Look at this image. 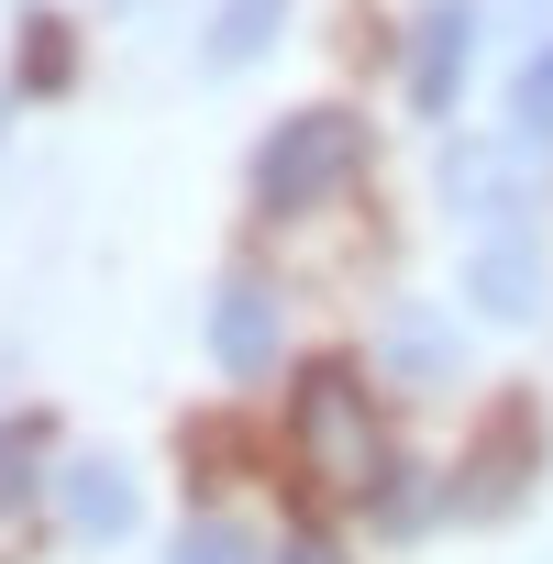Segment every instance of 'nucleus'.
Masks as SVG:
<instances>
[{
	"label": "nucleus",
	"mask_w": 553,
	"mask_h": 564,
	"mask_svg": "<svg viewBox=\"0 0 553 564\" xmlns=\"http://www.w3.org/2000/svg\"><path fill=\"white\" fill-rule=\"evenodd\" d=\"M289 454H300L311 498H333V509H355V498L388 487V432H377V399H366L355 366H300V388H289Z\"/></svg>",
	"instance_id": "1"
},
{
	"label": "nucleus",
	"mask_w": 553,
	"mask_h": 564,
	"mask_svg": "<svg viewBox=\"0 0 553 564\" xmlns=\"http://www.w3.org/2000/svg\"><path fill=\"white\" fill-rule=\"evenodd\" d=\"M355 166H366V122L322 100V111H289V122L254 144V199L265 210H322Z\"/></svg>",
	"instance_id": "2"
},
{
	"label": "nucleus",
	"mask_w": 553,
	"mask_h": 564,
	"mask_svg": "<svg viewBox=\"0 0 553 564\" xmlns=\"http://www.w3.org/2000/svg\"><path fill=\"white\" fill-rule=\"evenodd\" d=\"M531 465H542V421L509 399V410H498V432H487V454L454 476V509H465V520H509V509H520V487H531Z\"/></svg>",
	"instance_id": "3"
},
{
	"label": "nucleus",
	"mask_w": 553,
	"mask_h": 564,
	"mask_svg": "<svg viewBox=\"0 0 553 564\" xmlns=\"http://www.w3.org/2000/svg\"><path fill=\"white\" fill-rule=\"evenodd\" d=\"M465 300H476L487 322H531V311H542V243H531L520 221H498V232L465 254Z\"/></svg>",
	"instance_id": "4"
},
{
	"label": "nucleus",
	"mask_w": 553,
	"mask_h": 564,
	"mask_svg": "<svg viewBox=\"0 0 553 564\" xmlns=\"http://www.w3.org/2000/svg\"><path fill=\"white\" fill-rule=\"evenodd\" d=\"M465 45H476V0H432V12L410 23V100L443 111L465 89Z\"/></svg>",
	"instance_id": "5"
},
{
	"label": "nucleus",
	"mask_w": 553,
	"mask_h": 564,
	"mask_svg": "<svg viewBox=\"0 0 553 564\" xmlns=\"http://www.w3.org/2000/svg\"><path fill=\"white\" fill-rule=\"evenodd\" d=\"M210 355H221V377H265L276 366V300L254 289V276H232V289L210 300Z\"/></svg>",
	"instance_id": "6"
},
{
	"label": "nucleus",
	"mask_w": 553,
	"mask_h": 564,
	"mask_svg": "<svg viewBox=\"0 0 553 564\" xmlns=\"http://www.w3.org/2000/svg\"><path fill=\"white\" fill-rule=\"evenodd\" d=\"M56 509H67V531H78V542H122V531H133V476L89 454V465H67Z\"/></svg>",
	"instance_id": "7"
},
{
	"label": "nucleus",
	"mask_w": 553,
	"mask_h": 564,
	"mask_svg": "<svg viewBox=\"0 0 553 564\" xmlns=\"http://www.w3.org/2000/svg\"><path fill=\"white\" fill-rule=\"evenodd\" d=\"M276 23H289V0H221V12H210V34H199V67H210V78L254 67V56L276 45Z\"/></svg>",
	"instance_id": "8"
},
{
	"label": "nucleus",
	"mask_w": 553,
	"mask_h": 564,
	"mask_svg": "<svg viewBox=\"0 0 553 564\" xmlns=\"http://www.w3.org/2000/svg\"><path fill=\"white\" fill-rule=\"evenodd\" d=\"M443 199H465V210H509V199H520L509 144H454V155H443Z\"/></svg>",
	"instance_id": "9"
},
{
	"label": "nucleus",
	"mask_w": 553,
	"mask_h": 564,
	"mask_svg": "<svg viewBox=\"0 0 553 564\" xmlns=\"http://www.w3.org/2000/svg\"><path fill=\"white\" fill-rule=\"evenodd\" d=\"M388 366H399V377H443V366H454L443 322H432V311H399V322H388Z\"/></svg>",
	"instance_id": "10"
},
{
	"label": "nucleus",
	"mask_w": 553,
	"mask_h": 564,
	"mask_svg": "<svg viewBox=\"0 0 553 564\" xmlns=\"http://www.w3.org/2000/svg\"><path fill=\"white\" fill-rule=\"evenodd\" d=\"M34 465H45V421H0V520L34 498Z\"/></svg>",
	"instance_id": "11"
},
{
	"label": "nucleus",
	"mask_w": 553,
	"mask_h": 564,
	"mask_svg": "<svg viewBox=\"0 0 553 564\" xmlns=\"http://www.w3.org/2000/svg\"><path fill=\"white\" fill-rule=\"evenodd\" d=\"M166 564H254V542H243V531H232V520H188V531H177V553H166Z\"/></svg>",
	"instance_id": "12"
},
{
	"label": "nucleus",
	"mask_w": 553,
	"mask_h": 564,
	"mask_svg": "<svg viewBox=\"0 0 553 564\" xmlns=\"http://www.w3.org/2000/svg\"><path fill=\"white\" fill-rule=\"evenodd\" d=\"M509 111H520V133H553V45L520 67V100H509Z\"/></svg>",
	"instance_id": "13"
},
{
	"label": "nucleus",
	"mask_w": 553,
	"mask_h": 564,
	"mask_svg": "<svg viewBox=\"0 0 553 564\" xmlns=\"http://www.w3.org/2000/svg\"><path fill=\"white\" fill-rule=\"evenodd\" d=\"M377 498H388V531H421V520H432V509H421V476H388Z\"/></svg>",
	"instance_id": "14"
},
{
	"label": "nucleus",
	"mask_w": 553,
	"mask_h": 564,
	"mask_svg": "<svg viewBox=\"0 0 553 564\" xmlns=\"http://www.w3.org/2000/svg\"><path fill=\"white\" fill-rule=\"evenodd\" d=\"M56 78H67V34H56V23H34V89H56Z\"/></svg>",
	"instance_id": "15"
},
{
	"label": "nucleus",
	"mask_w": 553,
	"mask_h": 564,
	"mask_svg": "<svg viewBox=\"0 0 553 564\" xmlns=\"http://www.w3.org/2000/svg\"><path fill=\"white\" fill-rule=\"evenodd\" d=\"M276 564H344V553H333L322 531H300V542H289V553H276Z\"/></svg>",
	"instance_id": "16"
}]
</instances>
